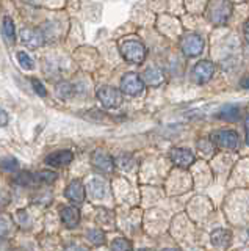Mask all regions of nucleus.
Wrapping results in <instances>:
<instances>
[{
	"label": "nucleus",
	"instance_id": "1",
	"mask_svg": "<svg viewBox=\"0 0 249 251\" xmlns=\"http://www.w3.org/2000/svg\"><path fill=\"white\" fill-rule=\"evenodd\" d=\"M205 13L213 25H224L232 14V3L229 0H208Z\"/></svg>",
	"mask_w": 249,
	"mask_h": 251
},
{
	"label": "nucleus",
	"instance_id": "2",
	"mask_svg": "<svg viewBox=\"0 0 249 251\" xmlns=\"http://www.w3.org/2000/svg\"><path fill=\"white\" fill-rule=\"evenodd\" d=\"M121 53L126 61L134 63V65H139L146 60L147 50L143 43L136 41V39H127L121 44Z\"/></svg>",
	"mask_w": 249,
	"mask_h": 251
},
{
	"label": "nucleus",
	"instance_id": "3",
	"mask_svg": "<svg viewBox=\"0 0 249 251\" xmlns=\"http://www.w3.org/2000/svg\"><path fill=\"white\" fill-rule=\"evenodd\" d=\"M97 99L105 108H118L122 104V93L114 86H100L97 90Z\"/></svg>",
	"mask_w": 249,
	"mask_h": 251
},
{
	"label": "nucleus",
	"instance_id": "4",
	"mask_svg": "<svg viewBox=\"0 0 249 251\" xmlns=\"http://www.w3.org/2000/svg\"><path fill=\"white\" fill-rule=\"evenodd\" d=\"M181 49L186 55V57H198L204 50V39L196 33H188L182 38L181 41Z\"/></svg>",
	"mask_w": 249,
	"mask_h": 251
},
{
	"label": "nucleus",
	"instance_id": "5",
	"mask_svg": "<svg viewBox=\"0 0 249 251\" xmlns=\"http://www.w3.org/2000/svg\"><path fill=\"white\" fill-rule=\"evenodd\" d=\"M212 141H213V145H216L218 148L232 151V149L238 148L240 138H238V133L235 130H218L212 135Z\"/></svg>",
	"mask_w": 249,
	"mask_h": 251
},
{
	"label": "nucleus",
	"instance_id": "6",
	"mask_svg": "<svg viewBox=\"0 0 249 251\" xmlns=\"http://www.w3.org/2000/svg\"><path fill=\"white\" fill-rule=\"evenodd\" d=\"M215 74V66L212 61L208 60H202L199 63H196V65L193 66L191 69V78L194 83H207L210 78L213 77Z\"/></svg>",
	"mask_w": 249,
	"mask_h": 251
},
{
	"label": "nucleus",
	"instance_id": "7",
	"mask_svg": "<svg viewBox=\"0 0 249 251\" xmlns=\"http://www.w3.org/2000/svg\"><path fill=\"white\" fill-rule=\"evenodd\" d=\"M144 90V83L141 77L135 73H129L121 78V91L129 96H138Z\"/></svg>",
	"mask_w": 249,
	"mask_h": 251
},
{
	"label": "nucleus",
	"instance_id": "8",
	"mask_svg": "<svg viewBox=\"0 0 249 251\" xmlns=\"http://www.w3.org/2000/svg\"><path fill=\"white\" fill-rule=\"evenodd\" d=\"M91 163H92V167H94L100 173H112L114 170V160H113V157L110 154L100 151V149H97V151L92 152V155H91Z\"/></svg>",
	"mask_w": 249,
	"mask_h": 251
},
{
	"label": "nucleus",
	"instance_id": "9",
	"mask_svg": "<svg viewBox=\"0 0 249 251\" xmlns=\"http://www.w3.org/2000/svg\"><path fill=\"white\" fill-rule=\"evenodd\" d=\"M169 157H171V160H173V163L181 168H188L194 162V154L190 151V149H183V148L171 149Z\"/></svg>",
	"mask_w": 249,
	"mask_h": 251
},
{
	"label": "nucleus",
	"instance_id": "10",
	"mask_svg": "<svg viewBox=\"0 0 249 251\" xmlns=\"http://www.w3.org/2000/svg\"><path fill=\"white\" fill-rule=\"evenodd\" d=\"M65 195H66V198L71 201V202H74V204H82L85 201L87 188H85V185L80 182L79 179H75V180H72V182L66 187Z\"/></svg>",
	"mask_w": 249,
	"mask_h": 251
},
{
	"label": "nucleus",
	"instance_id": "11",
	"mask_svg": "<svg viewBox=\"0 0 249 251\" xmlns=\"http://www.w3.org/2000/svg\"><path fill=\"white\" fill-rule=\"evenodd\" d=\"M21 41L30 49H38L44 43V36L40 30L35 28H22L21 30Z\"/></svg>",
	"mask_w": 249,
	"mask_h": 251
},
{
	"label": "nucleus",
	"instance_id": "12",
	"mask_svg": "<svg viewBox=\"0 0 249 251\" xmlns=\"http://www.w3.org/2000/svg\"><path fill=\"white\" fill-rule=\"evenodd\" d=\"M60 217L61 222L69 229H74L80 223V212L75 206H61L60 207Z\"/></svg>",
	"mask_w": 249,
	"mask_h": 251
},
{
	"label": "nucleus",
	"instance_id": "13",
	"mask_svg": "<svg viewBox=\"0 0 249 251\" xmlns=\"http://www.w3.org/2000/svg\"><path fill=\"white\" fill-rule=\"evenodd\" d=\"M74 159V154L71 151H57V152H52L50 155L45 157V165H49V167H53V168H63L66 165H69Z\"/></svg>",
	"mask_w": 249,
	"mask_h": 251
},
{
	"label": "nucleus",
	"instance_id": "14",
	"mask_svg": "<svg viewBox=\"0 0 249 251\" xmlns=\"http://www.w3.org/2000/svg\"><path fill=\"white\" fill-rule=\"evenodd\" d=\"M141 80L147 86H158L165 82V74H163L161 69L152 66V68H147L144 71L143 75H141Z\"/></svg>",
	"mask_w": 249,
	"mask_h": 251
},
{
	"label": "nucleus",
	"instance_id": "15",
	"mask_svg": "<svg viewBox=\"0 0 249 251\" xmlns=\"http://www.w3.org/2000/svg\"><path fill=\"white\" fill-rule=\"evenodd\" d=\"M87 188H88L90 195L94 200H102V198H105V195H107V182L104 179H100V177H91Z\"/></svg>",
	"mask_w": 249,
	"mask_h": 251
},
{
	"label": "nucleus",
	"instance_id": "16",
	"mask_svg": "<svg viewBox=\"0 0 249 251\" xmlns=\"http://www.w3.org/2000/svg\"><path fill=\"white\" fill-rule=\"evenodd\" d=\"M210 240H212L213 247L216 248H226L230 245V240H232V234L229 229H215L212 234H210Z\"/></svg>",
	"mask_w": 249,
	"mask_h": 251
},
{
	"label": "nucleus",
	"instance_id": "17",
	"mask_svg": "<svg viewBox=\"0 0 249 251\" xmlns=\"http://www.w3.org/2000/svg\"><path fill=\"white\" fill-rule=\"evenodd\" d=\"M240 115H241V112L237 105H226L220 110L218 118H223V120H227V121H237Z\"/></svg>",
	"mask_w": 249,
	"mask_h": 251
},
{
	"label": "nucleus",
	"instance_id": "18",
	"mask_svg": "<svg viewBox=\"0 0 249 251\" xmlns=\"http://www.w3.org/2000/svg\"><path fill=\"white\" fill-rule=\"evenodd\" d=\"M2 33L3 36L6 38V41L8 43H13L14 41V38H16V30H14V22L11 18H6L3 19V24H2Z\"/></svg>",
	"mask_w": 249,
	"mask_h": 251
},
{
	"label": "nucleus",
	"instance_id": "19",
	"mask_svg": "<svg viewBox=\"0 0 249 251\" xmlns=\"http://www.w3.org/2000/svg\"><path fill=\"white\" fill-rule=\"evenodd\" d=\"M57 177L58 175L52 170H43L35 175V180H38V182H41V184H53L57 180Z\"/></svg>",
	"mask_w": 249,
	"mask_h": 251
},
{
	"label": "nucleus",
	"instance_id": "20",
	"mask_svg": "<svg viewBox=\"0 0 249 251\" xmlns=\"http://www.w3.org/2000/svg\"><path fill=\"white\" fill-rule=\"evenodd\" d=\"M57 94H58V98L60 99H69V98H72V94H74V88H72V85L69 83V82H61L57 85Z\"/></svg>",
	"mask_w": 249,
	"mask_h": 251
},
{
	"label": "nucleus",
	"instance_id": "21",
	"mask_svg": "<svg viewBox=\"0 0 249 251\" xmlns=\"http://www.w3.org/2000/svg\"><path fill=\"white\" fill-rule=\"evenodd\" d=\"M87 239L92 243V245H104V242H105V234L104 231H100V229H90L87 232Z\"/></svg>",
	"mask_w": 249,
	"mask_h": 251
},
{
	"label": "nucleus",
	"instance_id": "22",
	"mask_svg": "<svg viewBox=\"0 0 249 251\" xmlns=\"http://www.w3.org/2000/svg\"><path fill=\"white\" fill-rule=\"evenodd\" d=\"M112 251H134V247L127 239H114L112 242Z\"/></svg>",
	"mask_w": 249,
	"mask_h": 251
},
{
	"label": "nucleus",
	"instance_id": "23",
	"mask_svg": "<svg viewBox=\"0 0 249 251\" xmlns=\"http://www.w3.org/2000/svg\"><path fill=\"white\" fill-rule=\"evenodd\" d=\"M198 149L199 152H202L204 155H212L215 152V146H213V141L212 140H199L198 141Z\"/></svg>",
	"mask_w": 249,
	"mask_h": 251
},
{
	"label": "nucleus",
	"instance_id": "24",
	"mask_svg": "<svg viewBox=\"0 0 249 251\" xmlns=\"http://www.w3.org/2000/svg\"><path fill=\"white\" fill-rule=\"evenodd\" d=\"M18 60H19V65L27 71H32L35 68L33 58L28 57V53H25V52H18Z\"/></svg>",
	"mask_w": 249,
	"mask_h": 251
},
{
	"label": "nucleus",
	"instance_id": "25",
	"mask_svg": "<svg viewBox=\"0 0 249 251\" xmlns=\"http://www.w3.org/2000/svg\"><path fill=\"white\" fill-rule=\"evenodd\" d=\"M18 165H19V162L14 159V157H5V159L0 160V168L5 171H16Z\"/></svg>",
	"mask_w": 249,
	"mask_h": 251
},
{
	"label": "nucleus",
	"instance_id": "26",
	"mask_svg": "<svg viewBox=\"0 0 249 251\" xmlns=\"http://www.w3.org/2000/svg\"><path fill=\"white\" fill-rule=\"evenodd\" d=\"M35 182V175H32V173H21V175L16 176V184L19 185H30Z\"/></svg>",
	"mask_w": 249,
	"mask_h": 251
},
{
	"label": "nucleus",
	"instance_id": "27",
	"mask_svg": "<svg viewBox=\"0 0 249 251\" xmlns=\"http://www.w3.org/2000/svg\"><path fill=\"white\" fill-rule=\"evenodd\" d=\"M134 159L129 155V154H122L118 157V165H119V168L122 170H130L132 167H134Z\"/></svg>",
	"mask_w": 249,
	"mask_h": 251
},
{
	"label": "nucleus",
	"instance_id": "28",
	"mask_svg": "<svg viewBox=\"0 0 249 251\" xmlns=\"http://www.w3.org/2000/svg\"><path fill=\"white\" fill-rule=\"evenodd\" d=\"M32 86H33V90H35V93L38 94V96H41V98H45V96H47L45 86L41 83V80H38V78H32Z\"/></svg>",
	"mask_w": 249,
	"mask_h": 251
},
{
	"label": "nucleus",
	"instance_id": "29",
	"mask_svg": "<svg viewBox=\"0 0 249 251\" xmlns=\"http://www.w3.org/2000/svg\"><path fill=\"white\" fill-rule=\"evenodd\" d=\"M11 229V222L5 215H0V237H3L5 234H8Z\"/></svg>",
	"mask_w": 249,
	"mask_h": 251
},
{
	"label": "nucleus",
	"instance_id": "30",
	"mask_svg": "<svg viewBox=\"0 0 249 251\" xmlns=\"http://www.w3.org/2000/svg\"><path fill=\"white\" fill-rule=\"evenodd\" d=\"M10 121V118H8V113L5 112L3 108H0V126H6Z\"/></svg>",
	"mask_w": 249,
	"mask_h": 251
},
{
	"label": "nucleus",
	"instance_id": "31",
	"mask_svg": "<svg viewBox=\"0 0 249 251\" xmlns=\"http://www.w3.org/2000/svg\"><path fill=\"white\" fill-rule=\"evenodd\" d=\"M10 243L6 242L3 237H0V251H10Z\"/></svg>",
	"mask_w": 249,
	"mask_h": 251
},
{
	"label": "nucleus",
	"instance_id": "32",
	"mask_svg": "<svg viewBox=\"0 0 249 251\" xmlns=\"http://www.w3.org/2000/svg\"><path fill=\"white\" fill-rule=\"evenodd\" d=\"M66 251H90L88 248H85L82 245H71V247H68Z\"/></svg>",
	"mask_w": 249,
	"mask_h": 251
},
{
	"label": "nucleus",
	"instance_id": "33",
	"mask_svg": "<svg viewBox=\"0 0 249 251\" xmlns=\"http://www.w3.org/2000/svg\"><path fill=\"white\" fill-rule=\"evenodd\" d=\"M240 86H241V88H245V90H249V75L245 77V78H241V80H240Z\"/></svg>",
	"mask_w": 249,
	"mask_h": 251
},
{
	"label": "nucleus",
	"instance_id": "34",
	"mask_svg": "<svg viewBox=\"0 0 249 251\" xmlns=\"http://www.w3.org/2000/svg\"><path fill=\"white\" fill-rule=\"evenodd\" d=\"M243 33H245V39L249 43V21L245 24V28H243Z\"/></svg>",
	"mask_w": 249,
	"mask_h": 251
},
{
	"label": "nucleus",
	"instance_id": "35",
	"mask_svg": "<svg viewBox=\"0 0 249 251\" xmlns=\"http://www.w3.org/2000/svg\"><path fill=\"white\" fill-rule=\"evenodd\" d=\"M246 143L249 145V116L246 120Z\"/></svg>",
	"mask_w": 249,
	"mask_h": 251
},
{
	"label": "nucleus",
	"instance_id": "36",
	"mask_svg": "<svg viewBox=\"0 0 249 251\" xmlns=\"http://www.w3.org/2000/svg\"><path fill=\"white\" fill-rule=\"evenodd\" d=\"M163 251H181V250H177V248H165Z\"/></svg>",
	"mask_w": 249,
	"mask_h": 251
},
{
	"label": "nucleus",
	"instance_id": "37",
	"mask_svg": "<svg viewBox=\"0 0 249 251\" xmlns=\"http://www.w3.org/2000/svg\"><path fill=\"white\" fill-rule=\"evenodd\" d=\"M139 251H154V250H149V248H143V250H139Z\"/></svg>",
	"mask_w": 249,
	"mask_h": 251
}]
</instances>
